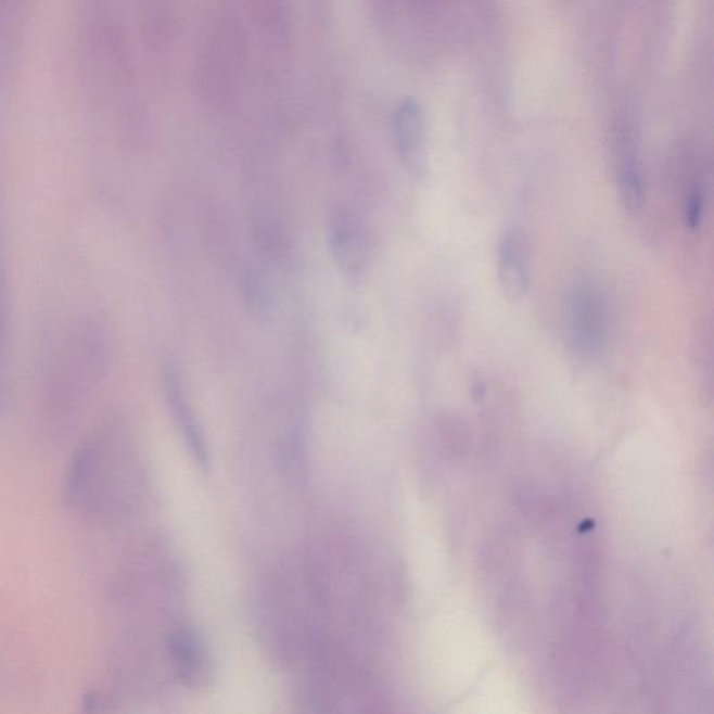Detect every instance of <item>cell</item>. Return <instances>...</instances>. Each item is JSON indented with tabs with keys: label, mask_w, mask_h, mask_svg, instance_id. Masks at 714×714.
<instances>
[{
	"label": "cell",
	"mask_w": 714,
	"mask_h": 714,
	"mask_svg": "<svg viewBox=\"0 0 714 714\" xmlns=\"http://www.w3.org/2000/svg\"><path fill=\"white\" fill-rule=\"evenodd\" d=\"M706 195L705 189L697 180L689 184L686 199V221L691 231H698L705 214Z\"/></svg>",
	"instance_id": "obj_10"
},
{
	"label": "cell",
	"mask_w": 714,
	"mask_h": 714,
	"mask_svg": "<svg viewBox=\"0 0 714 714\" xmlns=\"http://www.w3.org/2000/svg\"><path fill=\"white\" fill-rule=\"evenodd\" d=\"M617 182L621 197L634 213L643 208L647 200L642 161L634 131L629 126L621 127L617 137Z\"/></svg>",
	"instance_id": "obj_8"
},
{
	"label": "cell",
	"mask_w": 714,
	"mask_h": 714,
	"mask_svg": "<svg viewBox=\"0 0 714 714\" xmlns=\"http://www.w3.org/2000/svg\"><path fill=\"white\" fill-rule=\"evenodd\" d=\"M329 243L336 266L346 276H364L370 263V241L359 215L344 208L334 213L330 222Z\"/></svg>",
	"instance_id": "obj_4"
},
{
	"label": "cell",
	"mask_w": 714,
	"mask_h": 714,
	"mask_svg": "<svg viewBox=\"0 0 714 714\" xmlns=\"http://www.w3.org/2000/svg\"><path fill=\"white\" fill-rule=\"evenodd\" d=\"M393 136L400 163L413 175H420L428 158V126L422 104L413 97H405L395 107Z\"/></svg>",
	"instance_id": "obj_5"
},
{
	"label": "cell",
	"mask_w": 714,
	"mask_h": 714,
	"mask_svg": "<svg viewBox=\"0 0 714 714\" xmlns=\"http://www.w3.org/2000/svg\"><path fill=\"white\" fill-rule=\"evenodd\" d=\"M114 361L106 327L81 317L49 331L37 346L34 395L39 430L61 442L76 429Z\"/></svg>",
	"instance_id": "obj_2"
},
{
	"label": "cell",
	"mask_w": 714,
	"mask_h": 714,
	"mask_svg": "<svg viewBox=\"0 0 714 714\" xmlns=\"http://www.w3.org/2000/svg\"><path fill=\"white\" fill-rule=\"evenodd\" d=\"M144 494L143 467L124 416L98 419L68 458L61 483L67 511L92 527L124 525L139 511Z\"/></svg>",
	"instance_id": "obj_1"
},
{
	"label": "cell",
	"mask_w": 714,
	"mask_h": 714,
	"mask_svg": "<svg viewBox=\"0 0 714 714\" xmlns=\"http://www.w3.org/2000/svg\"><path fill=\"white\" fill-rule=\"evenodd\" d=\"M164 388L166 395V403H168L170 413L178 425L179 433L188 447L190 457L203 472H207L212 459H209V451L207 442L200 428L199 420L193 412L192 404L183 388L182 379H180L179 371L176 366H166L164 371Z\"/></svg>",
	"instance_id": "obj_7"
},
{
	"label": "cell",
	"mask_w": 714,
	"mask_h": 714,
	"mask_svg": "<svg viewBox=\"0 0 714 714\" xmlns=\"http://www.w3.org/2000/svg\"><path fill=\"white\" fill-rule=\"evenodd\" d=\"M566 317L576 354L584 357L599 355L608 334V310L599 291L590 285L575 286L566 303Z\"/></svg>",
	"instance_id": "obj_3"
},
{
	"label": "cell",
	"mask_w": 714,
	"mask_h": 714,
	"mask_svg": "<svg viewBox=\"0 0 714 714\" xmlns=\"http://www.w3.org/2000/svg\"><path fill=\"white\" fill-rule=\"evenodd\" d=\"M176 673L188 686L197 687L204 683L205 654L199 638L192 630H179L170 645Z\"/></svg>",
	"instance_id": "obj_9"
},
{
	"label": "cell",
	"mask_w": 714,
	"mask_h": 714,
	"mask_svg": "<svg viewBox=\"0 0 714 714\" xmlns=\"http://www.w3.org/2000/svg\"><path fill=\"white\" fill-rule=\"evenodd\" d=\"M497 278L508 301L517 303L531 288V248L525 232L512 227L501 234L497 247Z\"/></svg>",
	"instance_id": "obj_6"
}]
</instances>
